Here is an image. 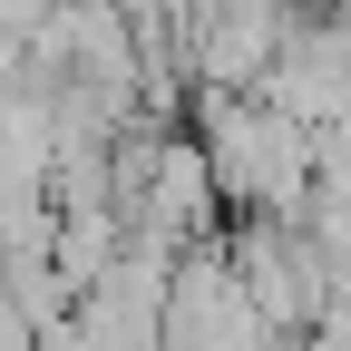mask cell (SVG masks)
Returning <instances> with one entry per match:
<instances>
[{
	"label": "cell",
	"mask_w": 351,
	"mask_h": 351,
	"mask_svg": "<svg viewBox=\"0 0 351 351\" xmlns=\"http://www.w3.org/2000/svg\"><path fill=\"white\" fill-rule=\"evenodd\" d=\"M186 137L215 176L225 215H302L313 195V127L263 88H186Z\"/></svg>",
	"instance_id": "6da1fadb"
}]
</instances>
